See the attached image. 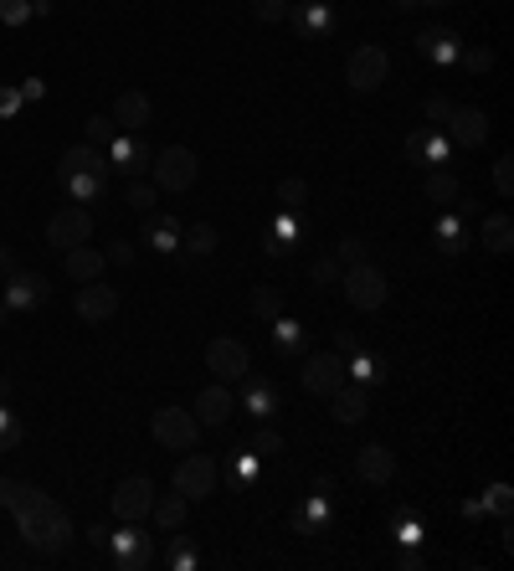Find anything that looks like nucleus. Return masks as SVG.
<instances>
[{
  "label": "nucleus",
  "instance_id": "obj_17",
  "mask_svg": "<svg viewBox=\"0 0 514 571\" xmlns=\"http://www.w3.org/2000/svg\"><path fill=\"white\" fill-rule=\"evenodd\" d=\"M150 145H144L139 134H114L108 139V165L114 170H124V175H139V170H150Z\"/></svg>",
  "mask_w": 514,
  "mask_h": 571
},
{
  "label": "nucleus",
  "instance_id": "obj_53",
  "mask_svg": "<svg viewBox=\"0 0 514 571\" xmlns=\"http://www.w3.org/2000/svg\"><path fill=\"white\" fill-rule=\"evenodd\" d=\"M309 273H314V283H340V278H345V268H340L335 258H319Z\"/></svg>",
  "mask_w": 514,
  "mask_h": 571
},
{
  "label": "nucleus",
  "instance_id": "obj_13",
  "mask_svg": "<svg viewBox=\"0 0 514 571\" xmlns=\"http://www.w3.org/2000/svg\"><path fill=\"white\" fill-rule=\"evenodd\" d=\"M52 299V283H47V273H11L6 278V304H11V314L16 309H36V304H47Z\"/></svg>",
  "mask_w": 514,
  "mask_h": 571
},
{
  "label": "nucleus",
  "instance_id": "obj_61",
  "mask_svg": "<svg viewBox=\"0 0 514 571\" xmlns=\"http://www.w3.org/2000/svg\"><path fill=\"white\" fill-rule=\"evenodd\" d=\"M6 319H11V304H6V299H0V330H6Z\"/></svg>",
  "mask_w": 514,
  "mask_h": 571
},
{
  "label": "nucleus",
  "instance_id": "obj_29",
  "mask_svg": "<svg viewBox=\"0 0 514 571\" xmlns=\"http://www.w3.org/2000/svg\"><path fill=\"white\" fill-rule=\"evenodd\" d=\"M180 232L186 227L175 217H155V211L144 217V247H155V253H180Z\"/></svg>",
  "mask_w": 514,
  "mask_h": 571
},
{
  "label": "nucleus",
  "instance_id": "obj_59",
  "mask_svg": "<svg viewBox=\"0 0 514 571\" xmlns=\"http://www.w3.org/2000/svg\"><path fill=\"white\" fill-rule=\"evenodd\" d=\"M314 494H335V474H319L314 479Z\"/></svg>",
  "mask_w": 514,
  "mask_h": 571
},
{
  "label": "nucleus",
  "instance_id": "obj_60",
  "mask_svg": "<svg viewBox=\"0 0 514 571\" xmlns=\"http://www.w3.org/2000/svg\"><path fill=\"white\" fill-rule=\"evenodd\" d=\"M88 541L103 551V546H108V525H93V530H88Z\"/></svg>",
  "mask_w": 514,
  "mask_h": 571
},
{
  "label": "nucleus",
  "instance_id": "obj_37",
  "mask_svg": "<svg viewBox=\"0 0 514 571\" xmlns=\"http://www.w3.org/2000/svg\"><path fill=\"white\" fill-rule=\"evenodd\" d=\"M427 541V530H422V520H417V510L407 505L396 515V546H422Z\"/></svg>",
  "mask_w": 514,
  "mask_h": 571
},
{
  "label": "nucleus",
  "instance_id": "obj_35",
  "mask_svg": "<svg viewBox=\"0 0 514 571\" xmlns=\"http://www.w3.org/2000/svg\"><path fill=\"white\" fill-rule=\"evenodd\" d=\"M186 510H191L186 494H165V499H155V505H150V515H155L160 530H180V525H186Z\"/></svg>",
  "mask_w": 514,
  "mask_h": 571
},
{
  "label": "nucleus",
  "instance_id": "obj_55",
  "mask_svg": "<svg viewBox=\"0 0 514 571\" xmlns=\"http://www.w3.org/2000/svg\"><path fill=\"white\" fill-rule=\"evenodd\" d=\"M401 571H422V551L417 546H401V561H396Z\"/></svg>",
  "mask_w": 514,
  "mask_h": 571
},
{
  "label": "nucleus",
  "instance_id": "obj_31",
  "mask_svg": "<svg viewBox=\"0 0 514 571\" xmlns=\"http://www.w3.org/2000/svg\"><path fill=\"white\" fill-rule=\"evenodd\" d=\"M407 150H412L422 165H432V170H437V165H448L453 139H448V134H412V139H407Z\"/></svg>",
  "mask_w": 514,
  "mask_h": 571
},
{
  "label": "nucleus",
  "instance_id": "obj_15",
  "mask_svg": "<svg viewBox=\"0 0 514 571\" xmlns=\"http://www.w3.org/2000/svg\"><path fill=\"white\" fill-rule=\"evenodd\" d=\"M108 119H114L124 134H139L144 124L155 119V103H150V93H139V88H124V93L114 98V114H108Z\"/></svg>",
  "mask_w": 514,
  "mask_h": 571
},
{
  "label": "nucleus",
  "instance_id": "obj_25",
  "mask_svg": "<svg viewBox=\"0 0 514 571\" xmlns=\"http://www.w3.org/2000/svg\"><path fill=\"white\" fill-rule=\"evenodd\" d=\"M268 330H273V350H278V355H288V361H304V345H309V330L299 325V319H288V314H278V319H268Z\"/></svg>",
  "mask_w": 514,
  "mask_h": 571
},
{
  "label": "nucleus",
  "instance_id": "obj_45",
  "mask_svg": "<svg viewBox=\"0 0 514 571\" xmlns=\"http://www.w3.org/2000/svg\"><path fill=\"white\" fill-rule=\"evenodd\" d=\"M484 510H494V515H504V520H509V510H514V489H509V484H489Z\"/></svg>",
  "mask_w": 514,
  "mask_h": 571
},
{
  "label": "nucleus",
  "instance_id": "obj_43",
  "mask_svg": "<svg viewBox=\"0 0 514 571\" xmlns=\"http://www.w3.org/2000/svg\"><path fill=\"white\" fill-rule=\"evenodd\" d=\"M365 258H371L365 237H345V242L335 247V263H340V268H355V263H365Z\"/></svg>",
  "mask_w": 514,
  "mask_h": 571
},
{
  "label": "nucleus",
  "instance_id": "obj_39",
  "mask_svg": "<svg viewBox=\"0 0 514 571\" xmlns=\"http://www.w3.org/2000/svg\"><path fill=\"white\" fill-rule=\"evenodd\" d=\"M252 314H257V319H278V314H283V294L268 289V283H263V289H252Z\"/></svg>",
  "mask_w": 514,
  "mask_h": 571
},
{
  "label": "nucleus",
  "instance_id": "obj_28",
  "mask_svg": "<svg viewBox=\"0 0 514 571\" xmlns=\"http://www.w3.org/2000/svg\"><path fill=\"white\" fill-rule=\"evenodd\" d=\"M103 268H108V258L98 253V247H67V278L72 283H93V278H103Z\"/></svg>",
  "mask_w": 514,
  "mask_h": 571
},
{
  "label": "nucleus",
  "instance_id": "obj_11",
  "mask_svg": "<svg viewBox=\"0 0 514 571\" xmlns=\"http://www.w3.org/2000/svg\"><path fill=\"white\" fill-rule=\"evenodd\" d=\"M242 412L247 417H257V422H273L278 412H283V391L268 381V376H242Z\"/></svg>",
  "mask_w": 514,
  "mask_h": 571
},
{
  "label": "nucleus",
  "instance_id": "obj_23",
  "mask_svg": "<svg viewBox=\"0 0 514 571\" xmlns=\"http://www.w3.org/2000/svg\"><path fill=\"white\" fill-rule=\"evenodd\" d=\"M329 525H335V510H329V494H314L309 489V499L299 510H293V530L299 535H324Z\"/></svg>",
  "mask_w": 514,
  "mask_h": 571
},
{
  "label": "nucleus",
  "instance_id": "obj_8",
  "mask_svg": "<svg viewBox=\"0 0 514 571\" xmlns=\"http://www.w3.org/2000/svg\"><path fill=\"white\" fill-rule=\"evenodd\" d=\"M386 73H391L386 47H355L350 62H345V83H350L355 93H376V88L386 83Z\"/></svg>",
  "mask_w": 514,
  "mask_h": 571
},
{
  "label": "nucleus",
  "instance_id": "obj_20",
  "mask_svg": "<svg viewBox=\"0 0 514 571\" xmlns=\"http://www.w3.org/2000/svg\"><path fill=\"white\" fill-rule=\"evenodd\" d=\"M355 474H360L365 484L386 489V484H391V474H396V458H391V448H381V443H365V448L355 453Z\"/></svg>",
  "mask_w": 514,
  "mask_h": 571
},
{
  "label": "nucleus",
  "instance_id": "obj_52",
  "mask_svg": "<svg viewBox=\"0 0 514 571\" xmlns=\"http://www.w3.org/2000/svg\"><path fill=\"white\" fill-rule=\"evenodd\" d=\"M21 103H26L21 88H6V83H0V119H16V114H21Z\"/></svg>",
  "mask_w": 514,
  "mask_h": 571
},
{
  "label": "nucleus",
  "instance_id": "obj_49",
  "mask_svg": "<svg viewBox=\"0 0 514 571\" xmlns=\"http://www.w3.org/2000/svg\"><path fill=\"white\" fill-rule=\"evenodd\" d=\"M0 21H6V26L31 21V0H0Z\"/></svg>",
  "mask_w": 514,
  "mask_h": 571
},
{
  "label": "nucleus",
  "instance_id": "obj_50",
  "mask_svg": "<svg viewBox=\"0 0 514 571\" xmlns=\"http://www.w3.org/2000/svg\"><path fill=\"white\" fill-rule=\"evenodd\" d=\"M494 186H499V196H514V155H499V165H494Z\"/></svg>",
  "mask_w": 514,
  "mask_h": 571
},
{
  "label": "nucleus",
  "instance_id": "obj_33",
  "mask_svg": "<svg viewBox=\"0 0 514 571\" xmlns=\"http://www.w3.org/2000/svg\"><path fill=\"white\" fill-rule=\"evenodd\" d=\"M422 191H427V201H432V206H453V201L463 196L458 175H453V170H443V165L427 170V186H422Z\"/></svg>",
  "mask_w": 514,
  "mask_h": 571
},
{
  "label": "nucleus",
  "instance_id": "obj_2",
  "mask_svg": "<svg viewBox=\"0 0 514 571\" xmlns=\"http://www.w3.org/2000/svg\"><path fill=\"white\" fill-rule=\"evenodd\" d=\"M150 170H155V186H160V191H170V196L191 191V186L201 181V160H196V150H186V145L160 150V155L150 160Z\"/></svg>",
  "mask_w": 514,
  "mask_h": 571
},
{
  "label": "nucleus",
  "instance_id": "obj_3",
  "mask_svg": "<svg viewBox=\"0 0 514 571\" xmlns=\"http://www.w3.org/2000/svg\"><path fill=\"white\" fill-rule=\"evenodd\" d=\"M150 433H155V443L170 448V453H191L196 438H201V422H196V412H186V407H160V412L150 417Z\"/></svg>",
  "mask_w": 514,
  "mask_h": 571
},
{
  "label": "nucleus",
  "instance_id": "obj_51",
  "mask_svg": "<svg viewBox=\"0 0 514 571\" xmlns=\"http://www.w3.org/2000/svg\"><path fill=\"white\" fill-rule=\"evenodd\" d=\"M16 443H21V422H16V412L0 407V448H16Z\"/></svg>",
  "mask_w": 514,
  "mask_h": 571
},
{
  "label": "nucleus",
  "instance_id": "obj_40",
  "mask_svg": "<svg viewBox=\"0 0 514 571\" xmlns=\"http://www.w3.org/2000/svg\"><path fill=\"white\" fill-rule=\"evenodd\" d=\"M196 561H201V556H196V546L186 541V535H175V546H170L165 566H170V571H196Z\"/></svg>",
  "mask_w": 514,
  "mask_h": 571
},
{
  "label": "nucleus",
  "instance_id": "obj_54",
  "mask_svg": "<svg viewBox=\"0 0 514 571\" xmlns=\"http://www.w3.org/2000/svg\"><path fill=\"white\" fill-rule=\"evenodd\" d=\"M103 258H114L119 268H129L134 263V242H114V253H103Z\"/></svg>",
  "mask_w": 514,
  "mask_h": 571
},
{
  "label": "nucleus",
  "instance_id": "obj_30",
  "mask_svg": "<svg viewBox=\"0 0 514 571\" xmlns=\"http://www.w3.org/2000/svg\"><path fill=\"white\" fill-rule=\"evenodd\" d=\"M479 237H484V247H489L494 258L514 253V217H509V211H494V217H484Z\"/></svg>",
  "mask_w": 514,
  "mask_h": 571
},
{
  "label": "nucleus",
  "instance_id": "obj_12",
  "mask_svg": "<svg viewBox=\"0 0 514 571\" xmlns=\"http://www.w3.org/2000/svg\"><path fill=\"white\" fill-rule=\"evenodd\" d=\"M119 314V289H108L103 278L83 283L78 289V319L83 325H103V319H114Z\"/></svg>",
  "mask_w": 514,
  "mask_h": 571
},
{
  "label": "nucleus",
  "instance_id": "obj_36",
  "mask_svg": "<svg viewBox=\"0 0 514 571\" xmlns=\"http://www.w3.org/2000/svg\"><path fill=\"white\" fill-rule=\"evenodd\" d=\"M180 253H186V258H211L216 253V227L211 222L186 227V232H180Z\"/></svg>",
  "mask_w": 514,
  "mask_h": 571
},
{
  "label": "nucleus",
  "instance_id": "obj_41",
  "mask_svg": "<svg viewBox=\"0 0 514 571\" xmlns=\"http://www.w3.org/2000/svg\"><path fill=\"white\" fill-rule=\"evenodd\" d=\"M247 448H252L257 458H278V453H283V438H278V427H257Z\"/></svg>",
  "mask_w": 514,
  "mask_h": 571
},
{
  "label": "nucleus",
  "instance_id": "obj_48",
  "mask_svg": "<svg viewBox=\"0 0 514 571\" xmlns=\"http://www.w3.org/2000/svg\"><path fill=\"white\" fill-rule=\"evenodd\" d=\"M252 16L273 26V21H283V16H288V0H252Z\"/></svg>",
  "mask_w": 514,
  "mask_h": 571
},
{
  "label": "nucleus",
  "instance_id": "obj_18",
  "mask_svg": "<svg viewBox=\"0 0 514 571\" xmlns=\"http://www.w3.org/2000/svg\"><path fill=\"white\" fill-rule=\"evenodd\" d=\"M232 412H237V397H232V386H206L201 397H196V422L201 427H227L232 422Z\"/></svg>",
  "mask_w": 514,
  "mask_h": 571
},
{
  "label": "nucleus",
  "instance_id": "obj_21",
  "mask_svg": "<svg viewBox=\"0 0 514 571\" xmlns=\"http://www.w3.org/2000/svg\"><path fill=\"white\" fill-rule=\"evenodd\" d=\"M417 52L448 67V62H458V52H463V37H458L453 26H427V31H417Z\"/></svg>",
  "mask_w": 514,
  "mask_h": 571
},
{
  "label": "nucleus",
  "instance_id": "obj_6",
  "mask_svg": "<svg viewBox=\"0 0 514 571\" xmlns=\"http://www.w3.org/2000/svg\"><path fill=\"white\" fill-rule=\"evenodd\" d=\"M345 299L360 309V314H376L381 304H386V273L381 268H371V263H355V268H345Z\"/></svg>",
  "mask_w": 514,
  "mask_h": 571
},
{
  "label": "nucleus",
  "instance_id": "obj_34",
  "mask_svg": "<svg viewBox=\"0 0 514 571\" xmlns=\"http://www.w3.org/2000/svg\"><path fill=\"white\" fill-rule=\"evenodd\" d=\"M257 469H263V458H257L252 448H232V453H227V484H232V489L257 484Z\"/></svg>",
  "mask_w": 514,
  "mask_h": 571
},
{
  "label": "nucleus",
  "instance_id": "obj_44",
  "mask_svg": "<svg viewBox=\"0 0 514 571\" xmlns=\"http://www.w3.org/2000/svg\"><path fill=\"white\" fill-rule=\"evenodd\" d=\"M155 191H160V186H150V181H134V186L124 191V201H129L134 211H144V217H150V211H155Z\"/></svg>",
  "mask_w": 514,
  "mask_h": 571
},
{
  "label": "nucleus",
  "instance_id": "obj_7",
  "mask_svg": "<svg viewBox=\"0 0 514 571\" xmlns=\"http://www.w3.org/2000/svg\"><path fill=\"white\" fill-rule=\"evenodd\" d=\"M299 386L309 391V397H329V391H340V386H345V361H340V350H319V355H304Z\"/></svg>",
  "mask_w": 514,
  "mask_h": 571
},
{
  "label": "nucleus",
  "instance_id": "obj_46",
  "mask_svg": "<svg viewBox=\"0 0 514 571\" xmlns=\"http://www.w3.org/2000/svg\"><path fill=\"white\" fill-rule=\"evenodd\" d=\"M453 109H458V103H453V98H443V93H432V98L422 103V114H427L432 124H448V119H453Z\"/></svg>",
  "mask_w": 514,
  "mask_h": 571
},
{
  "label": "nucleus",
  "instance_id": "obj_9",
  "mask_svg": "<svg viewBox=\"0 0 514 571\" xmlns=\"http://www.w3.org/2000/svg\"><path fill=\"white\" fill-rule=\"evenodd\" d=\"M211 489H216V458H211V453H186V458H180V469H175V494L206 499Z\"/></svg>",
  "mask_w": 514,
  "mask_h": 571
},
{
  "label": "nucleus",
  "instance_id": "obj_27",
  "mask_svg": "<svg viewBox=\"0 0 514 571\" xmlns=\"http://www.w3.org/2000/svg\"><path fill=\"white\" fill-rule=\"evenodd\" d=\"M293 247H299V217H293V211H283V217L263 232V253H268V258H288Z\"/></svg>",
  "mask_w": 514,
  "mask_h": 571
},
{
  "label": "nucleus",
  "instance_id": "obj_24",
  "mask_svg": "<svg viewBox=\"0 0 514 571\" xmlns=\"http://www.w3.org/2000/svg\"><path fill=\"white\" fill-rule=\"evenodd\" d=\"M329 407H335V422H345V427H355V422H365V417H371V402H365V386H355V381H345L340 391H329Z\"/></svg>",
  "mask_w": 514,
  "mask_h": 571
},
{
  "label": "nucleus",
  "instance_id": "obj_56",
  "mask_svg": "<svg viewBox=\"0 0 514 571\" xmlns=\"http://www.w3.org/2000/svg\"><path fill=\"white\" fill-rule=\"evenodd\" d=\"M42 93H47V83H42V78H26V83H21V98H31V103L42 98Z\"/></svg>",
  "mask_w": 514,
  "mask_h": 571
},
{
  "label": "nucleus",
  "instance_id": "obj_38",
  "mask_svg": "<svg viewBox=\"0 0 514 571\" xmlns=\"http://www.w3.org/2000/svg\"><path fill=\"white\" fill-rule=\"evenodd\" d=\"M458 62H463V73L484 78V73H489V67H494L499 57H494V47H463V52H458Z\"/></svg>",
  "mask_w": 514,
  "mask_h": 571
},
{
  "label": "nucleus",
  "instance_id": "obj_62",
  "mask_svg": "<svg viewBox=\"0 0 514 571\" xmlns=\"http://www.w3.org/2000/svg\"><path fill=\"white\" fill-rule=\"evenodd\" d=\"M417 6H453V0H417Z\"/></svg>",
  "mask_w": 514,
  "mask_h": 571
},
{
  "label": "nucleus",
  "instance_id": "obj_22",
  "mask_svg": "<svg viewBox=\"0 0 514 571\" xmlns=\"http://www.w3.org/2000/svg\"><path fill=\"white\" fill-rule=\"evenodd\" d=\"M335 6H324V0H304L299 11H293V31H299V37L309 42V37H329V31H335Z\"/></svg>",
  "mask_w": 514,
  "mask_h": 571
},
{
  "label": "nucleus",
  "instance_id": "obj_10",
  "mask_svg": "<svg viewBox=\"0 0 514 571\" xmlns=\"http://www.w3.org/2000/svg\"><path fill=\"white\" fill-rule=\"evenodd\" d=\"M88 237H93V217H88V211H83L78 201L62 206L57 217L47 222V242H52V247H62V253H67V247H83Z\"/></svg>",
  "mask_w": 514,
  "mask_h": 571
},
{
  "label": "nucleus",
  "instance_id": "obj_4",
  "mask_svg": "<svg viewBox=\"0 0 514 571\" xmlns=\"http://www.w3.org/2000/svg\"><path fill=\"white\" fill-rule=\"evenodd\" d=\"M103 551H114V566L119 571H150L155 566V541L139 530V520H124L119 535L108 530V546Z\"/></svg>",
  "mask_w": 514,
  "mask_h": 571
},
{
  "label": "nucleus",
  "instance_id": "obj_58",
  "mask_svg": "<svg viewBox=\"0 0 514 571\" xmlns=\"http://www.w3.org/2000/svg\"><path fill=\"white\" fill-rule=\"evenodd\" d=\"M335 345H340V355H350V350H360V340H355L350 330H340V335H335Z\"/></svg>",
  "mask_w": 514,
  "mask_h": 571
},
{
  "label": "nucleus",
  "instance_id": "obj_1",
  "mask_svg": "<svg viewBox=\"0 0 514 571\" xmlns=\"http://www.w3.org/2000/svg\"><path fill=\"white\" fill-rule=\"evenodd\" d=\"M0 505H6L26 535V546H36L42 556L62 551L72 541V525L67 515L57 510V499H47L42 489H31V484H11V479H0Z\"/></svg>",
  "mask_w": 514,
  "mask_h": 571
},
{
  "label": "nucleus",
  "instance_id": "obj_32",
  "mask_svg": "<svg viewBox=\"0 0 514 571\" xmlns=\"http://www.w3.org/2000/svg\"><path fill=\"white\" fill-rule=\"evenodd\" d=\"M386 376V361L381 355H371V350H350V361H345V381H355V386H371V381H381Z\"/></svg>",
  "mask_w": 514,
  "mask_h": 571
},
{
  "label": "nucleus",
  "instance_id": "obj_5",
  "mask_svg": "<svg viewBox=\"0 0 514 571\" xmlns=\"http://www.w3.org/2000/svg\"><path fill=\"white\" fill-rule=\"evenodd\" d=\"M206 371L222 381V386H232V381H242V376L252 371V355H247V345H242L237 335H216V340L206 345Z\"/></svg>",
  "mask_w": 514,
  "mask_h": 571
},
{
  "label": "nucleus",
  "instance_id": "obj_63",
  "mask_svg": "<svg viewBox=\"0 0 514 571\" xmlns=\"http://www.w3.org/2000/svg\"><path fill=\"white\" fill-rule=\"evenodd\" d=\"M396 6H401V11H412V6H417V0H396Z\"/></svg>",
  "mask_w": 514,
  "mask_h": 571
},
{
  "label": "nucleus",
  "instance_id": "obj_19",
  "mask_svg": "<svg viewBox=\"0 0 514 571\" xmlns=\"http://www.w3.org/2000/svg\"><path fill=\"white\" fill-rule=\"evenodd\" d=\"M57 181H62V191L72 196V201H98L103 191H108V170H67V165H57Z\"/></svg>",
  "mask_w": 514,
  "mask_h": 571
},
{
  "label": "nucleus",
  "instance_id": "obj_14",
  "mask_svg": "<svg viewBox=\"0 0 514 571\" xmlns=\"http://www.w3.org/2000/svg\"><path fill=\"white\" fill-rule=\"evenodd\" d=\"M150 505H155V484L144 479V474H134V479H124L114 489V515L119 520H144V515H150Z\"/></svg>",
  "mask_w": 514,
  "mask_h": 571
},
{
  "label": "nucleus",
  "instance_id": "obj_57",
  "mask_svg": "<svg viewBox=\"0 0 514 571\" xmlns=\"http://www.w3.org/2000/svg\"><path fill=\"white\" fill-rule=\"evenodd\" d=\"M11 273H16V258H11V247L0 242V278H11Z\"/></svg>",
  "mask_w": 514,
  "mask_h": 571
},
{
  "label": "nucleus",
  "instance_id": "obj_47",
  "mask_svg": "<svg viewBox=\"0 0 514 571\" xmlns=\"http://www.w3.org/2000/svg\"><path fill=\"white\" fill-rule=\"evenodd\" d=\"M114 134H119V124L108 119V114H93V119H88V145H108Z\"/></svg>",
  "mask_w": 514,
  "mask_h": 571
},
{
  "label": "nucleus",
  "instance_id": "obj_26",
  "mask_svg": "<svg viewBox=\"0 0 514 571\" xmlns=\"http://www.w3.org/2000/svg\"><path fill=\"white\" fill-rule=\"evenodd\" d=\"M432 237H437V247H443L448 258L468 253V222L458 217V211H448V206H443V217L432 222Z\"/></svg>",
  "mask_w": 514,
  "mask_h": 571
},
{
  "label": "nucleus",
  "instance_id": "obj_42",
  "mask_svg": "<svg viewBox=\"0 0 514 571\" xmlns=\"http://www.w3.org/2000/svg\"><path fill=\"white\" fill-rule=\"evenodd\" d=\"M278 201H283V211H299L309 201V186L299 181V175H288V181H278Z\"/></svg>",
  "mask_w": 514,
  "mask_h": 571
},
{
  "label": "nucleus",
  "instance_id": "obj_16",
  "mask_svg": "<svg viewBox=\"0 0 514 571\" xmlns=\"http://www.w3.org/2000/svg\"><path fill=\"white\" fill-rule=\"evenodd\" d=\"M448 129V139H453V145H463V150H479L484 145V139H489V114L484 109H453V119L443 124Z\"/></svg>",
  "mask_w": 514,
  "mask_h": 571
}]
</instances>
